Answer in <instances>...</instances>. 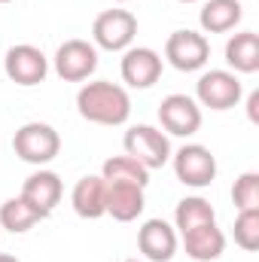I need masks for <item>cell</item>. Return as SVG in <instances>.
I'll use <instances>...</instances> for the list:
<instances>
[{"label": "cell", "mask_w": 259, "mask_h": 262, "mask_svg": "<svg viewBox=\"0 0 259 262\" xmlns=\"http://www.w3.org/2000/svg\"><path fill=\"white\" fill-rule=\"evenodd\" d=\"M40 220H46V213L37 210L34 204H28L21 195L6 198V201L0 204V226H3L6 232H12V235H25V232L34 229Z\"/></svg>", "instance_id": "19"}, {"label": "cell", "mask_w": 259, "mask_h": 262, "mask_svg": "<svg viewBox=\"0 0 259 262\" xmlns=\"http://www.w3.org/2000/svg\"><path fill=\"white\" fill-rule=\"evenodd\" d=\"M207 223H217V213H213V204L201 195H186L177 201V210H174V229L189 232L198 226H207Z\"/></svg>", "instance_id": "20"}, {"label": "cell", "mask_w": 259, "mask_h": 262, "mask_svg": "<svg viewBox=\"0 0 259 262\" xmlns=\"http://www.w3.org/2000/svg\"><path fill=\"white\" fill-rule=\"evenodd\" d=\"M3 70L15 85H40L49 73V58L31 43H18V46H9L3 58Z\"/></svg>", "instance_id": "9"}, {"label": "cell", "mask_w": 259, "mask_h": 262, "mask_svg": "<svg viewBox=\"0 0 259 262\" xmlns=\"http://www.w3.org/2000/svg\"><path fill=\"white\" fill-rule=\"evenodd\" d=\"M226 64L232 73H256L259 70V37L253 31H238L226 43Z\"/></svg>", "instance_id": "18"}, {"label": "cell", "mask_w": 259, "mask_h": 262, "mask_svg": "<svg viewBox=\"0 0 259 262\" xmlns=\"http://www.w3.org/2000/svg\"><path fill=\"white\" fill-rule=\"evenodd\" d=\"M0 262H18L15 256H9V253H0Z\"/></svg>", "instance_id": "25"}, {"label": "cell", "mask_w": 259, "mask_h": 262, "mask_svg": "<svg viewBox=\"0 0 259 262\" xmlns=\"http://www.w3.org/2000/svg\"><path fill=\"white\" fill-rule=\"evenodd\" d=\"M165 58L168 64L183 70V73H192V70H201L210 58V43L204 34L198 31H174L165 43Z\"/></svg>", "instance_id": "7"}, {"label": "cell", "mask_w": 259, "mask_h": 262, "mask_svg": "<svg viewBox=\"0 0 259 262\" xmlns=\"http://www.w3.org/2000/svg\"><path fill=\"white\" fill-rule=\"evenodd\" d=\"M70 204L76 210V216L82 220H101L107 213V180L101 174H89L79 177L73 192H70Z\"/></svg>", "instance_id": "13"}, {"label": "cell", "mask_w": 259, "mask_h": 262, "mask_svg": "<svg viewBox=\"0 0 259 262\" xmlns=\"http://www.w3.org/2000/svg\"><path fill=\"white\" fill-rule=\"evenodd\" d=\"M101 177L107 183H131V186H143V189L149 183V171L137 159H131V156H113V159H107L104 168H101Z\"/></svg>", "instance_id": "21"}, {"label": "cell", "mask_w": 259, "mask_h": 262, "mask_svg": "<svg viewBox=\"0 0 259 262\" xmlns=\"http://www.w3.org/2000/svg\"><path fill=\"white\" fill-rule=\"evenodd\" d=\"M122 146H125V156L137 159L146 171H156L171 159V140L156 125H131L122 137Z\"/></svg>", "instance_id": "3"}, {"label": "cell", "mask_w": 259, "mask_h": 262, "mask_svg": "<svg viewBox=\"0 0 259 262\" xmlns=\"http://www.w3.org/2000/svg\"><path fill=\"white\" fill-rule=\"evenodd\" d=\"M159 122L174 137H192L201 128V107L195 98L174 92L159 104Z\"/></svg>", "instance_id": "10"}, {"label": "cell", "mask_w": 259, "mask_h": 262, "mask_svg": "<svg viewBox=\"0 0 259 262\" xmlns=\"http://www.w3.org/2000/svg\"><path fill=\"white\" fill-rule=\"evenodd\" d=\"M119 73H122V82H128L131 89H149L162 76V55L149 46H128Z\"/></svg>", "instance_id": "11"}, {"label": "cell", "mask_w": 259, "mask_h": 262, "mask_svg": "<svg viewBox=\"0 0 259 262\" xmlns=\"http://www.w3.org/2000/svg\"><path fill=\"white\" fill-rule=\"evenodd\" d=\"M232 201H235L238 210H259V174L256 171H244L235 180Z\"/></svg>", "instance_id": "23"}, {"label": "cell", "mask_w": 259, "mask_h": 262, "mask_svg": "<svg viewBox=\"0 0 259 262\" xmlns=\"http://www.w3.org/2000/svg\"><path fill=\"white\" fill-rule=\"evenodd\" d=\"M235 244L247 253L259 250V210H238V216H235Z\"/></svg>", "instance_id": "22"}, {"label": "cell", "mask_w": 259, "mask_h": 262, "mask_svg": "<svg viewBox=\"0 0 259 262\" xmlns=\"http://www.w3.org/2000/svg\"><path fill=\"white\" fill-rule=\"evenodd\" d=\"M241 95H244V85H241L238 73H232V70H207L195 82V101H198V107L232 110V107H238Z\"/></svg>", "instance_id": "5"}, {"label": "cell", "mask_w": 259, "mask_h": 262, "mask_svg": "<svg viewBox=\"0 0 259 262\" xmlns=\"http://www.w3.org/2000/svg\"><path fill=\"white\" fill-rule=\"evenodd\" d=\"M247 119L259 122V92H250V98H247Z\"/></svg>", "instance_id": "24"}, {"label": "cell", "mask_w": 259, "mask_h": 262, "mask_svg": "<svg viewBox=\"0 0 259 262\" xmlns=\"http://www.w3.org/2000/svg\"><path fill=\"white\" fill-rule=\"evenodd\" d=\"M241 18H244L241 0H204V6H201V12H198V25H201L204 34H226V31H235Z\"/></svg>", "instance_id": "16"}, {"label": "cell", "mask_w": 259, "mask_h": 262, "mask_svg": "<svg viewBox=\"0 0 259 262\" xmlns=\"http://www.w3.org/2000/svg\"><path fill=\"white\" fill-rule=\"evenodd\" d=\"M174 174L183 186H192V189H204L217 180V159L207 146L201 143H186L180 146L174 156Z\"/></svg>", "instance_id": "6"}, {"label": "cell", "mask_w": 259, "mask_h": 262, "mask_svg": "<svg viewBox=\"0 0 259 262\" xmlns=\"http://www.w3.org/2000/svg\"><path fill=\"white\" fill-rule=\"evenodd\" d=\"M137 37V18L128 9H104L92 25V43L95 49L107 52H125Z\"/></svg>", "instance_id": "4"}, {"label": "cell", "mask_w": 259, "mask_h": 262, "mask_svg": "<svg viewBox=\"0 0 259 262\" xmlns=\"http://www.w3.org/2000/svg\"><path fill=\"white\" fill-rule=\"evenodd\" d=\"M64 195V186H61V177L55 171H34L25 183H21V198L28 204H34L37 210H43L46 216L55 210V204Z\"/></svg>", "instance_id": "14"}, {"label": "cell", "mask_w": 259, "mask_h": 262, "mask_svg": "<svg viewBox=\"0 0 259 262\" xmlns=\"http://www.w3.org/2000/svg\"><path fill=\"white\" fill-rule=\"evenodd\" d=\"M0 3H9V0H0Z\"/></svg>", "instance_id": "29"}, {"label": "cell", "mask_w": 259, "mask_h": 262, "mask_svg": "<svg viewBox=\"0 0 259 262\" xmlns=\"http://www.w3.org/2000/svg\"><path fill=\"white\" fill-rule=\"evenodd\" d=\"M177 229L165 220H146L137 232V250L149 262H171L177 253Z\"/></svg>", "instance_id": "12"}, {"label": "cell", "mask_w": 259, "mask_h": 262, "mask_svg": "<svg viewBox=\"0 0 259 262\" xmlns=\"http://www.w3.org/2000/svg\"><path fill=\"white\" fill-rule=\"evenodd\" d=\"M12 149L28 165H49L61 152V134L49 122H25L12 137Z\"/></svg>", "instance_id": "2"}, {"label": "cell", "mask_w": 259, "mask_h": 262, "mask_svg": "<svg viewBox=\"0 0 259 262\" xmlns=\"http://www.w3.org/2000/svg\"><path fill=\"white\" fill-rule=\"evenodd\" d=\"M76 110L85 122L95 125H125L131 116V98L122 85L95 79L76 92Z\"/></svg>", "instance_id": "1"}, {"label": "cell", "mask_w": 259, "mask_h": 262, "mask_svg": "<svg viewBox=\"0 0 259 262\" xmlns=\"http://www.w3.org/2000/svg\"><path fill=\"white\" fill-rule=\"evenodd\" d=\"M113 3H128V0H113Z\"/></svg>", "instance_id": "27"}, {"label": "cell", "mask_w": 259, "mask_h": 262, "mask_svg": "<svg viewBox=\"0 0 259 262\" xmlns=\"http://www.w3.org/2000/svg\"><path fill=\"white\" fill-rule=\"evenodd\" d=\"M125 262H140V259H125Z\"/></svg>", "instance_id": "28"}, {"label": "cell", "mask_w": 259, "mask_h": 262, "mask_svg": "<svg viewBox=\"0 0 259 262\" xmlns=\"http://www.w3.org/2000/svg\"><path fill=\"white\" fill-rule=\"evenodd\" d=\"M146 198L143 186H131V183H107V213L116 223H131L143 213Z\"/></svg>", "instance_id": "17"}, {"label": "cell", "mask_w": 259, "mask_h": 262, "mask_svg": "<svg viewBox=\"0 0 259 262\" xmlns=\"http://www.w3.org/2000/svg\"><path fill=\"white\" fill-rule=\"evenodd\" d=\"M180 3H198V0H180Z\"/></svg>", "instance_id": "26"}, {"label": "cell", "mask_w": 259, "mask_h": 262, "mask_svg": "<svg viewBox=\"0 0 259 262\" xmlns=\"http://www.w3.org/2000/svg\"><path fill=\"white\" fill-rule=\"evenodd\" d=\"M183 250L195 262H213L226 253V235L217 223L189 229V232H183Z\"/></svg>", "instance_id": "15"}, {"label": "cell", "mask_w": 259, "mask_h": 262, "mask_svg": "<svg viewBox=\"0 0 259 262\" xmlns=\"http://www.w3.org/2000/svg\"><path fill=\"white\" fill-rule=\"evenodd\" d=\"M55 73L64 82H82L98 70V49L89 40H64L55 52Z\"/></svg>", "instance_id": "8"}]
</instances>
